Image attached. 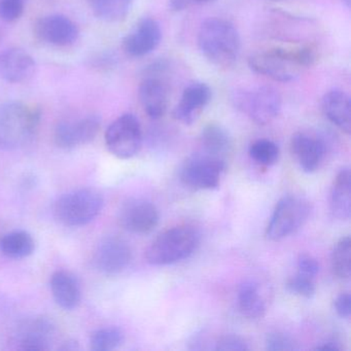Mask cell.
<instances>
[{
	"instance_id": "obj_1",
	"label": "cell",
	"mask_w": 351,
	"mask_h": 351,
	"mask_svg": "<svg viewBox=\"0 0 351 351\" xmlns=\"http://www.w3.org/2000/svg\"><path fill=\"white\" fill-rule=\"evenodd\" d=\"M316 55L310 48L287 50L268 49L250 55L248 66L254 73L273 81L289 83L301 77L305 69L314 64Z\"/></svg>"
},
{
	"instance_id": "obj_2",
	"label": "cell",
	"mask_w": 351,
	"mask_h": 351,
	"mask_svg": "<svg viewBox=\"0 0 351 351\" xmlns=\"http://www.w3.org/2000/svg\"><path fill=\"white\" fill-rule=\"evenodd\" d=\"M197 43L203 56L215 66L228 69L239 58V32L231 21L223 18L205 20L199 28Z\"/></svg>"
},
{
	"instance_id": "obj_3",
	"label": "cell",
	"mask_w": 351,
	"mask_h": 351,
	"mask_svg": "<svg viewBox=\"0 0 351 351\" xmlns=\"http://www.w3.org/2000/svg\"><path fill=\"white\" fill-rule=\"evenodd\" d=\"M40 120V108L19 101L0 104V147L13 151L27 145L36 135Z\"/></svg>"
},
{
	"instance_id": "obj_4",
	"label": "cell",
	"mask_w": 351,
	"mask_h": 351,
	"mask_svg": "<svg viewBox=\"0 0 351 351\" xmlns=\"http://www.w3.org/2000/svg\"><path fill=\"white\" fill-rule=\"evenodd\" d=\"M200 233L190 226L171 228L158 236L145 252L153 266H167L190 258L200 243Z\"/></svg>"
},
{
	"instance_id": "obj_5",
	"label": "cell",
	"mask_w": 351,
	"mask_h": 351,
	"mask_svg": "<svg viewBox=\"0 0 351 351\" xmlns=\"http://www.w3.org/2000/svg\"><path fill=\"white\" fill-rule=\"evenodd\" d=\"M104 204V197L95 189H77L63 194L55 201L53 215L61 225L82 227L99 215Z\"/></svg>"
},
{
	"instance_id": "obj_6",
	"label": "cell",
	"mask_w": 351,
	"mask_h": 351,
	"mask_svg": "<svg viewBox=\"0 0 351 351\" xmlns=\"http://www.w3.org/2000/svg\"><path fill=\"white\" fill-rule=\"evenodd\" d=\"M225 159L206 153L194 154L180 165L178 178L186 188L195 191L217 190L226 173Z\"/></svg>"
},
{
	"instance_id": "obj_7",
	"label": "cell",
	"mask_w": 351,
	"mask_h": 351,
	"mask_svg": "<svg viewBox=\"0 0 351 351\" xmlns=\"http://www.w3.org/2000/svg\"><path fill=\"white\" fill-rule=\"evenodd\" d=\"M233 102L234 106L252 122L265 126L278 117L282 106V98L274 88L262 86L236 92Z\"/></svg>"
},
{
	"instance_id": "obj_8",
	"label": "cell",
	"mask_w": 351,
	"mask_h": 351,
	"mask_svg": "<svg viewBox=\"0 0 351 351\" xmlns=\"http://www.w3.org/2000/svg\"><path fill=\"white\" fill-rule=\"evenodd\" d=\"M311 213L306 199L299 196L283 197L278 201L267 227L266 235L272 241H279L303 227Z\"/></svg>"
},
{
	"instance_id": "obj_9",
	"label": "cell",
	"mask_w": 351,
	"mask_h": 351,
	"mask_svg": "<svg viewBox=\"0 0 351 351\" xmlns=\"http://www.w3.org/2000/svg\"><path fill=\"white\" fill-rule=\"evenodd\" d=\"M106 145L108 151L119 159L134 157L143 145V130L136 116L124 114L119 117L106 131Z\"/></svg>"
},
{
	"instance_id": "obj_10",
	"label": "cell",
	"mask_w": 351,
	"mask_h": 351,
	"mask_svg": "<svg viewBox=\"0 0 351 351\" xmlns=\"http://www.w3.org/2000/svg\"><path fill=\"white\" fill-rule=\"evenodd\" d=\"M118 219L123 229L129 233L147 235L157 227L160 215L153 202L147 199L132 197L121 205Z\"/></svg>"
},
{
	"instance_id": "obj_11",
	"label": "cell",
	"mask_w": 351,
	"mask_h": 351,
	"mask_svg": "<svg viewBox=\"0 0 351 351\" xmlns=\"http://www.w3.org/2000/svg\"><path fill=\"white\" fill-rule=\"evenodd\" d=\"M101 127V117L90 114L73 121H63L55 128V143L60 149H73L88 145L97 136Z\"/></svg>"
},
{
	"instance_id": "obj_12",
	"label": "cell",
	"mask_w": 351,
	"mask_h": 351,
	"mask_svg": "<svg viewBox=\"0 0 351 351\" xmlns=\"http://www.w3.org/2000/svg\"><path fill=\"white\" fill-rule=\"evenodd\" d=\"M132 260L128 242L118 236L102 238L96 246L93 264L102 274L117 275L126 270Z\"/></svg>"
},
{
	"instance_id": "obj_13",
	"label": "cell",
	"mask_w": 351,
	"mask_h": 351,
	"mask_svg": "<svg viewBox=\"0 0 351 351\" xmlns=\"http://www.w3.org/2000/svg\"><path fill=\"white\" fill-rule=\"evenodd\" d=\"M55 326L42 316L26 318L17 326L13 337L16 348L22 351H47L54 341Z\"/></svg>"
},
{
	"instance_id": "obj_14",
	"label": "cell",
	"mask_w": 351,
	"mask_h": 351,
	"mask_svg": "<svg viewBox=\"0 0 351 351\" xmlns=\"http://www.w3.org/2000/svg\"><path fill=\"white\" fill-rule=\"evenodd\" d=\"M291 149L300 168L306 173H313L326 159L328 143L322 135L297 132L291 137Z\"/></svg>"
},
{
	"instance_id": "obj_15",
	"label": "cell",
	"mask_w": 351,
	"mask_h": 351,
	"mask_svg": "<svg viewBox=\"0 0 351 351\" xmlns=\"http://www.w3.org/2000/svg\"><path fill=\"white\" fill-rule=\"evenodd\" d=\"M34 34L45 44L69 47L77 42L80 30L77 24L66 16L48 15L36 22Z\"/></svg>"
},
{
	"instance_id": "obj_16",
	"label": "cell",
	"mask_w": 351,
	"mask_h": 351,
	"mask_svg": "<svg viewBox=\"0 0 351 351\" xmlns=\"http://www.w3.org/2000/svg\"><path fill=\"white\" fill-rule=\"evenodd\" d=\"M161 25L154 18H143L125 36L123 49L128 56L141 58L153 53L161 44Z\"/></svg>"
},
{
	"instance_id": "obj_17",
	"label": "cell",
	"mask_w": 351,
	"mask_h": 351,
	"mask_svg": "<svg viewBox=\"0 0 351 351\" xmlns=\"http://www.w3.org/2000/svg\"><path fill=\"white\" fill-rule=\"evenodd\" d=\"M210 100L211 89L207 84L202 82L189 84L184 88L180 101L172 110V117L182 124H194Z\"/></svg>"
},
{
	"instance_id": "obj_18",
	"label": "cell",
	"mask_w": 351,
	"mask_h": 351,
	"mask_svg": "<svg viewBox=\"0 0 351 351\" xmlns=\"http://www.w3.org/2000/svg\"><path fill=\"white\" fill-rule=\"evenodd\" d=\"M34 57L23 49L11 48L0 53V77L9 83L27 81L36 71Z\"/></svg>"
},
{
	"instance_id": "obj_19",
	"label": "cell",
	"mask_w": 351,
	"mask_h": 351,
	"mask_svg": "<svg viewBox=\"0 0 351 351\" xmlns=\"http://www.w3.org/2000/svg\"><path fill=\"white\" fill-rule=\"evenodd\" d=\"M138 97L145 114L153 120H159L167 112L169 92L159 77H145L139 86Z\"/></svg>"
},
{
	"instance_id": "obj_20",
	"label": "cell",
	"mask_w": 351,
	"mask_h": 351,
	"mask_svg": "<svg viewBox=\"0 0 351 351\" xmlns=\"http://www.w3.org/2000/svg\"><path fill=\"white\" fill-rule=\"evenodd\" d=\"M322 112L328 121L345 134L351 132V100L348 94L341 89H332L324 94L322 100Z\"/></svg>"
},
{
	"instance_id": "obj_21",
	"label": "cell",
	"mask_w": 351,
	"mask_h": 351,
	"mask_svg": "<svg viewBox=\"0 0 351 351\" xmlns=\"http://www.w3.org/2000/svg\"><path fill=\"white\" fill-rule=\"evenodd\" d=\"M50 287L55 302L62 309L73 310L81 303V285L73 273L56 271L51 277Z\"/></svg>"
},
{
	"instance_id": "obj_22",
	"label": "cell",
	"mask_w": 351,
	"mask_h": 351,
	"mask_svg": "<svg viewBox=\"0 0 351 351\" xmlns=\"http://www.w3.org/2000/svg\"><path fill=\"white\" fill-rule=\"evenodd\" d=\"M330 210L339 221H348L351 215V173L348 167L337 174L330 189Z\"/></svg>"
},
{
	"instance_id": "obj_23",
	"label": "cell",
	"mask_w": 351,
	"mask_h": 351,
	"mask_svg": "<svg viewBox=\"0 0 351 351\" xmlns=\"http://www.w3.org/2000/svg\"><path fill=\"white\" fill-rule=\"evenodd\" d=\"M237 301L242 315L250 319H261L266 314V301L260 285L256 281L246 280L239 285Z\"/></svg>"
},
{
	"instance_id": "obj_24",
	"label": "cell",
	"mask_w": 351,
	"mask_h": 351,
	"mask_svg": "<svg viewBox=\"0 0 351 351\" xmlns=\"http://www.w3.org/2000/svg\"><path fill=\"white\" fill-rule=\"evenodd\" d=\"M200 143L203 153L225 158L232 149L231 135L221 125L210 123L201 131Z\"/></svg>"
},
{
	"instance_id": "obj_25",
	"label": "cell",
	"mask_w": 351,
	"mask_h": 351,
	"mask_svg": "<svg viewBox=\"0 0 351 351\" xmlns=\"http://www.w3.org/2000/svg\"><path fill=\"white\" fill-rule=\"evenodd\" d=\"M36 250V241L28 232L13 231L0 238V252L10 258H25Z\"/></svg>"
},
{
	"instance_id": "obj_26",
	"label": "cell",
	"mask_w": 351,
	"mask_h": 351,
	"mask_svg": "<svg viewBox=\"0 0 351 351\" xmlns=\"http://www.w3.org/2000/svg\"><path fill=\"white\" fill-rule=\"evenodd\" d=\"M92 13L104 22L124 21L132 8L133 0H87Z\"/></svg>"
},
{
	"instance_id": "obj_27",
	"label": "cell",
	"mask_w": 351,
	"mask_h": 351,
	"mask_svg": "<svg viewBox=\"0 0 351 351\" xmlns=\"http://www.w3.org/2000/svg\"><path fill=\"white\" fill-rule=\"evenodd\" d=\"M351 240L349 236L341 238L330 252V268L338 278L348 280L351 276Z\"/></svg>"
},
{
	"instance_id": "obj_28",
	"label": "cell",
	"mask_w": 351,
	"mask_h": 351,
	"mask_svg": "<svg viewBox=\"0 0 351 351\" xmlns=\"http://www.w3.org/2000/svg\"><path fill=\"white\" fill-rule=\"evenodd\" d=\"M124 342V332L117 326L98 328L90 337V348L93 351H112Z\"/></svg>"
},
{
	"instance_id": "obj_29",
	"label": "cell",
	"mask_w": 351,
	"mask_h": 351,
	"mask_svg": "<svg viewBox=\"0 0 351 351\" xmlns=\"http://www.w3.org/2000/svg\"><path fill=\"white\" fill-rule=\"evenodd\" d=\"M248 153L256 163L266 167L275 165L280 155L278 145L270 139H258L254 141L250 145Z\"/></svg>"
},
{
	"instance_id": "obj_30",
	"label": "cell",
	"mask_w": 351,
	"mask_h": 351,
	"mask_svg": "<svg viewBox=\"0 0 351 351\" xmlns=\"http://www.w3.org/2000/svg\"><path fill=\"white\" fill-rule=\"evenodd\" d=\"M315 278L316 277L309 276L298 271L295 275L289 278L285 287L287 291L293 295L310 299L315 295Z\"/></svg>"
},
{
	"instance_id": "obj_31",
	"label": "cell",
	"mask_w": 351,
	"mask_h": 351,
	"mask_svg": "<svg viewBox=\"0 0 351 351\" xmlns=\"http://www.w3.org/2000/svg\"><path fill=\"white\" fill-rule=\"evenodd\" d=\"M265 344L269 351H293L299 349L297 342L291 336L280 332L267 335Z\"/></svg>"
},
{
	"instance_id": "obj_32",
	"label": "cell",
	"mask_w": 351,
	"mask_h": 351,
	"mask_svg": "<svg viewBox=\"0 0 351 351\" xmlns=\"http://www.w3.org/2000/svg\"><path fill=\"white\" fill-rule=\"evenodd\" d=\"M25 9V0H0V18L5 22L20 19Z\"/></svg>"
},
{
	"instance_id": "obj_33",
	"label": "cell",
	"mask_w": 351,
	"mask_h": 351,
	"mask_svg": "<svg viewBox=\"0 0 351 351\" xmlns=\"http://www.w3.org/2000/svg\"><path fill=\"white\" fill-rule=\"evenodd\" d=\"M217 351H245L250 350L248 343L237 335H225L215 342Z\"/></svg>"
},
{
	"instance_id": "obj_34",
	"label": "cell",
	"mask_w": 351,
	"mask_h": 351,
	"mask_svg": "<svg viewBox=\"0 0 351 351\" xmlns=\"http://www.w3.org/2000/svg\"><path fill=\"white\" fill-rule=\"evenodd\" d=\"M297 266L299 272L312 277L317 276L320 270L319 263L310 254H300L297 261Z\"/></svg>"
},
{
	"instance_id": "obj_35",
	"label": "cell",
	"mask_w": 351,
	"mask_h": 351,
	"mask_svg": "<svg viewBox=\"0 0 351 351\" xmlns=\"http://www.w3.org/2000/svg\"><path fill=\"white\" fill-rule=\"evenodd\" d=\"M334 309L337 315L344 319H349L351 315L350 293H342L337 295L334 301Z\"/></svg>"
},
{
	"instance_id": "obj_36",
	"label": "cell",
	"mask_w": 351,
	"mask_h": 351,
	"mask_svg": "<svg viewBox=\"0 0 351 351\" xmlns=\"http://www.w3.org/2000/svg\"><path fill=\"white\" fill-rule=\"evenodd\" d=\"M215 0H169L168 5L171 11L182 12L193 7L207 5V3H215Z\"/></svg>"
},
{
	"instance_id": "obj_37",
	"label": "cell",
	"mask_w": 351,
	"mask_h": 351,
	"mask_svg": "<svg viewBox=\"0 0 351 351\" xmlns=\"http://www.w3.org/2000/svg\"><path fill=\"white\" fill-rule=\"evenodd\" d=\"M315 350L317 351H341L342 347L340 346V343L338 341L330 340L324 341V342L320 343L317 346L315 347Z\"/></svg>"
},
{
	"instance_id": "obj_38",
	"label": "cell",
	"mask_w": 351,
	"mask_h": 351,
	"mask_svg": "<svg viewBox=\"0 0 351 351\" xmlns=\"http://www.w3.org/2000/svg\"><path fill=\"white\" fill-rule=\"evenodd\" d=\"M80 349L79 344L77 341L69 340L63 343L62 346L60 347V350L63 351H75Z\"/></svg>"
},
{
	"instance_id": "obj_39",
	"label": "cell",
	"mask_w": 351,
	"mask_h": 351,
	"mask_svg": "<svg viewBox=\"0 0 351 351\" xmlns=\"http://www.w3.org/2000/svg\"><path fill=\"white\" fill-rule=\"evenodd\" d=\"M343 3H345V5H347V7H350L351 5V0H342Z\"/></svg>"
}]
</instances>
